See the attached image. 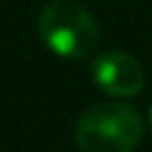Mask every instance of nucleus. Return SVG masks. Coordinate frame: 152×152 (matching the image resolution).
<instances>
[{"instance_id":"f257e3e1","label":"nucleus","mask_w":152,"mask_h":152,"mask_svg":"<svg viewBox=\"0 0 152 152\" xmlns=\"http://www.w3.org/2000/svg\"><path fill=\"white\" fill-rule=\"evenodd\" d=\"M37 35L61 59H88L99 45V21L77 0H53L37 16Z\"/></svg>"},{"instance_id":"f03ea898","label":"nucleus","mask_w":152,"mask_h":152,"mask_svg":"<svg viewBox=\"0 0 152 152\" xmlns=\"http://www.w3.org/2000/svg\"><path fill=\"white\" fill-rule=\"evenodd\" d=\"M144 136V120L126 104H96L80 115L75 144L80 152H134Z\"/></svg>"},{"instance_id":"7ed1b4c3","label":"nucleus","mask_w":152,"mask_h":152,"mask_svg":"<svg viewBox=\"0 0 152 152\" xmlns=\"http://www.w3.org/2000/svg\"><path fill=\"white\" fill-rule=\"evenodd\" d=\"M91 75H94V83L104 94H110L115 99L136 96L144 88V83H147L144 67L131 53H123V51H104V53H99L94 59Z\"/></svg>"},{"instance_id":"20e7f679","label":"nucleus","mask_w":152,"mask_h":152,"mask_svg":"<svg viewBox=\"0 0 152 152\" xmlns=\"http://www.w3.org/2000/svg\"><path fill=\"white\" fill-rule=\"evenodd\" d=\"M150 123H152V110H150Z\"/></svg>"}]
</instances>
